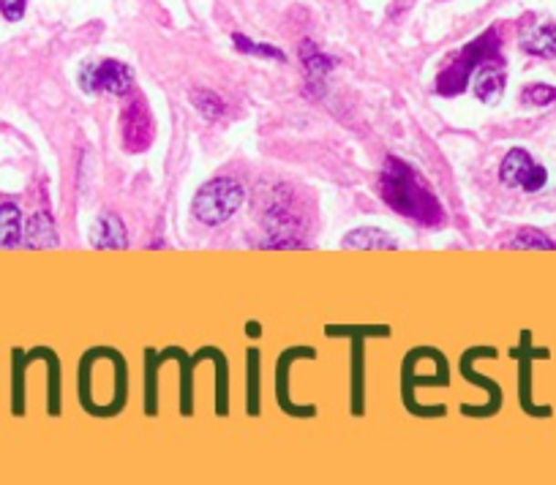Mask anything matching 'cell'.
Masks as SVG:
<instances>
[{
    "mask_svg": "<svg viewBox=\"0 0 556 485\" xmlns=\"http://www.w3.org/2000/svg\"><path fill=\"white\" fill-rule=\"evenodd\" d=\"M379 188H382V199L395 213H401L417 224H425V227H436L442 221V207H439L436 196L417 177V172L404 162H398V159L384 162Z\"/></svg>",
    "mask_w": 556,
    "mask_h": 485,
    "instance_id": "1",
    "label": "cell"
},
{
    "mask_svg": "<svg viewBox=\"0 0 556 485\" xmlns=\"http://www.w3.org/2000/svg\"><path fill=\"white\" fill-rule=\"evenodd\" d=\"M243 202H246V188L237 180L215 177L196 191L191 202V213L205 227H221L240 210Z\"/></svg>",
    "mask_w": 556,
    "mask_h": 485,
    "instance_id": "2",
    "label": "cell"
},
{
    "mask_svg": "<svg viewBox=\"0 0 556 485\" xmlns=\"http://www.w3.org/2000/svg\"><path fill=\"white\" fill-rule=\"evenodd\" d=\"M486 63H502V58H499V38H497L494 30L486 33V36H480L477 41H472V44L461 52V58H458L453 66H447V69L436 77V90H439L442 96H456V93H461V90L469 85L472 74H475L480 66H486Z\"/></svg>",
    "mask_w": 556,
    "mask_h": 485,
    "instance_id": "3",
    "label": "cell"
},
{
    "mask_svg": "<svg viewBox=\"0 0 556 485\" xmlns=\"http://www.w3.org/2000/svg\"><path fill=\"white\" fill-rule=\"evenodd\" d=\"M79 85L88 93L107 90L112 96H126L134 88V71L126 63L107 58V60H96V63H85L79 71Z\"/></svg>",
    "mask_w": 556,
    "mask_h": 485,
    "instance_id": "4",
    "label": "cell"
},
{
    "mask_svg": "<svg viewBox=\"0 0 556 485\" xmlns=\"http://www.w3.org/2000/svg\"><path fill=\"white\" fill-rule=\"evenodd\" d=\"M499 180L508 185V188H524V191H540L549 180V172L535 163V159L524 151V148H516L510 151L502 166H499Z\"/></svg>",
    "mask_w": 556,
    "mask_h": 485,
    "instance_id": "5",
    "label": "cell"
},
{
    "mask_svg": "<svg viewBox=\"0 0 556 485\" xmlns=\"http://www.w3.org/2000/svg\"><path fill=\"white\" fill-rule=\"evenodd\" d=\"M121 123H123V145L129 153H142L151 148L153 142V118H151V110L145 104V99H134L123 115H121Z\"/></svg>",
    "mask_w": 556,
    "mask_h": 485,
    "instance_id": "6",
    "label": "cell"
},
{
    "mask_svg": "<svg viewBox=\"0 0 556 485\" xmlns=\"http://www.w3.org/2000/svg\"><path fill=\"white\" fill-rule=\"evenodd\" d=\"M90 243L93 248H101V251H123L129 246V232L121 216L101 213L90 227Z\"/></svg>",
    "mask_w": 556,
    "mask_h": 485,
    "instance_id": "7",
    "label": "cell"
},
{
    "mask_svg": "<svg viewBox=\"0 0 556 485\" xmlns=\"http://www.w3.org/2000/svg\"><path fill=\"white\" fill-rule=\"evenodd\" d=\"M472 85H475V96H477L483 104L494 107V104L502 99V93H505V71H502V66H499V63H486V66H480V69L472 74Z\"/></svg>",
    "mask_w": 556,
    "mask_h": 485,
    "instance_id": "8",
    "label": "cell"
},
{
    "mask_svg": "<svg viewBox=\"0 0 556 485\" xmlns=\"http://www.w3.org/2000/svg\"><path fill=\"white\" fill-rule=\"evenodd\" d=\"M521 49L535 55V58H546V60L556 58V22L535 25L530 33H524Z\"/></svg>",
    "mask_w": 556,
    "mask_h": 485,
    "instance_id": "9",
    "label": "cell"
},
{
    "mask_svg": "<svg viewBox=\"0 0 556 485\" xmlns=\"http://www.w3.org/2000/svg\"><path fill=\"white\" fill-rule=\"evenodd\" d=\"M25 243L30 248H52L58 246V232L49 213H33L25 224Z\"/></svg>",
    "mask_w": 556,
    "mask_h": 485,
    "instance_id": "10",
    "label": "cell"
},
{
    "mask_svg": "<svg viewBox=\"0 0 556 485\" xmlns=\"http://www.w3.org/2000/svg\"><path fill=\"white\" fill-rule=\"evenodd\" d=\"M341 246L344 248H358V251H384V248H395V240L382 229L363 227V229L350 232Z\"/></svg>",
    "mask_w": 556,
    "mask_h": 485,
    "instance_id": "11",
    "label": "cell"
},
{
    "mask_svg": "<svg viewBox=\"0 0 556 485\" xmlns=\"http://www.w3.org/2000/svg\"><path fill=\"white\" fill-rule=\"evenodd\" d=\"M22 237V213L16 205L5 202L0 205V248L16 246Z\"/></svg>",
    "mask_w": 556,
    "mask_h": 485,
    "instance_id": "12",
    "label": "cell"
},
{
    "mask_svg": "<svg viewBox=\"0 0 556 485\" xmlns=\"http://www.w3.org/2000/svg\"><path fill=\"white\" fill-rule=\"evenodd\" d=\"M300 58H303V66H306L309 79H325V74L336 66V60H333L330 55H322V52L317 49V44L309 41V38L300 44Z\"/></svg>",
    "mask_w": 556,
    "mask_h": 485,
    "instance_id": "13",
    "label": "cell"
},
{
    "mask_svg": "<svg viewBox=\"0 0 556 485\" xmlns=\"http://www.w3.org/2000/svg\"><path fill=\"white\" fill-rule=\"evenodd\" d=\"M191 101H194V107H196L207 121H218V118H224V112H226V104L221 101V96H215L213 90H205V88L191 90Z\"/></svg>",
    "mask_w": 556,
    "mask_h": 485,
    "instance_id": "14",
    "label": "cell"
},
{
    "mask_svg": "<svg viewBox=\"0 0 556 485\" xmlns=\"http://www.w3.org/2000/svg\"><path fill=\"white\" fill-rule=\"evenodd\" d=\"M505 248H543V251H556V243L551 237H546L538 229H521L513 235V240L505 243Z\"/></svg>",
    "mask_w": 556,
    "mask_h": 485,
    "instance_id": "15",
    "label": "cell"
},
{
    "mask_svg": "<svg viewBox=\"0 0 556 485\" xmlns=\"http://www.w3.org/2000/svg\"><path fill=\"white\" fill-rule=\"evenodd\" d=\"M521 101H524L527 107H549L551 101H556V88L543 85V82H535V85H530V88L521 93Z\"/></svg>",
    "mask_w": 556,
    "mask_h": 485,
    "instance_id": "16",
    "label": "cell"
},
{
    "mask_svg": "<svg viewBox=\"0 0 556 485\" xmlns=\"http://www.w3.org/2000/svg\"><path fill=\"white\" fill-rule=\"evenodd\" d=\"M232 41H235V47H237L240 52H248V55H265V58H273V60H284V52H281V49L268 47V44H254V41L246 38L243 33H235Z\"/></svg>",
    "mask_w": 556,
    "mask_h": 485,
    "instance_id": "17",
    "label": "cell"
},
{
    "mask_svg": "<svg viewBox=\"0 0 556 485\" xmlns=\"http://www.w3.org/2000/svg\"><path fill=\"white\" fill-rule=\"evenodd\" d=\"M25 5H27V0H0V14H3L8 22H16V19H22Z\"/></svg>",
    "mask_w": 556,
    "mask_h": 485,
    "instance_id": "18",
    "label": "cell"
}]
</instances>
